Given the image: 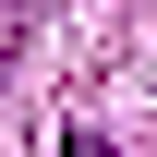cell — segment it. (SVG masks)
I'll return each mask as SVG.
<instances>
[{
    "label": "cell",
    "instance_id": "obj_1",
    "mask_svg": "<svg viewBox=\"0 0 157 157\" xmlns=\"http://www.w3.org/2000/svg\"><path fill=\"white\" fill-rule=\"evenodd\" d=\"M24 24H36V0H0V73H12V48H24Z\"/></svg>",
    "mask_w": 157,
    "mask_h": 157
},
{
    "label": "cell",
    "instance_id": "obj_2",
    "mask_svg": "<svg viewBox=\"0 0 157 157\" xmlns=\"http://www.w3.org/2000/svg\"><path fill=\"white\" fill-rule=\"evenodd\" d=\"M60 157H121V145H109V133H60Z\"/></svg>",
    "mask_w": 157,
    "mask_h": 157
}]
</instances>
